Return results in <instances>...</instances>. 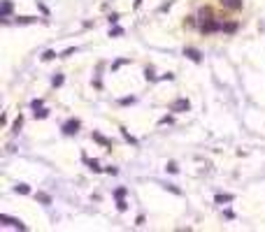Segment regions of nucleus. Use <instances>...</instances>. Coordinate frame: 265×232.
Returning a JSON list of instances; mask_svg holds the SVG:
<instances>
[{
	"instance_id": "1",
	"label": "nucleus",
	"mask_w": 265,
	"mask_h": 232,
	"mask_svg": "<svg viewBox=\"0 0 265 232\" xmlns=\"http://www.w3.org/2000/svg\"><path fill=\"white\" fill-rule=\"evenodd\" d=\"M198 26H200V30H203V33L224 30V23L214 16V12H212L210 7H203V9H200V14H198Z\"/></svg>"
},
{
	"instance_id": "2",
	"label": "nucleus",
	"mask_w": 265,
	"mask_h": 232,
	"mask_svg": "<svg viewBox=\"0 0 265 232\" xmlns=\"http://www.w3.org/2000/svg\"><path fill=\"white\" fill-rule=\"evenodd\" d=\"M77 130H79V121H77V119H70L68 123L63 126V133H65V135H75Z\"/></svg>"
},
{
	"instance_id": "3",
	"label": "nucleus",
	"mask_w": 265,
	"mask_h": 232,
	"mask_svg": "<svg viewBox=\"0 0 265 232\" xmlns=\"http://www.w3.org/2000/svg\"><path fill=\"white\" fill-rule=\"evenodd\" d=\"M0 221H2V223H7V226H12V228H19V230H26V226H23L21 221H16V219H9V216H0Z\"/></svg>"
},
{
	"instance_id": "4",
	"label": "nucleus",
	"mask_w": 265,
	"mask_h": 232,
	"mask_svg": "<svg viewBox=\"0 0 265 232\" xmlns=\"http://www.w3.org/2000/svg\"><path fill=\"white\" fill-rule=\"evenodd\" d=\"M221 5L226 7V9H242V0H221Z\"/></svg>"
},
{
	"instance_id": "5",
	"label": "nucleus",
	"mask_w": 265,
	"mask_h": 232,
	"mask_svg": "<svg viewBox=\"0 0 265 232\" xmlns=\"http://www.w3.org/2000/svg\"><path fill=\"white\" fill-rule=\"evenodd\" d=\"M189 109V100H177L172 102V112H186Z\"/></svg>"
},
{
	"instance_id": "6",
	"label": "nucleus",
	"mask_w": 265,
	"mask_h": 232,
	"mask_svg": "<svg viewBox=\"0 0 265 232\" xmlns=\"http://www.w3.org/2000/svg\"><path fill=\"white\" fill-rule=\"evenodd\" d=\"M186 56H189L191 60H196V63H200V53H198L196 49H186Z\"/></svg>"
},
{
	"instance_id": "7",
	"label": "nucleus",
	"mask_w": 265,
	"mask_h": 232,
	"mask_svg": "<svg viewBox=\"0 0 265 232\" xmlns=\"http://www.w3.org/2000/svg\"><path fill=\"white\" fill-rule=\"evenodd\" d=\"M12 12V2L9 0H5V5H2V19H7V14Z\"/></svg>"
},
{
	"instance_id": "8",
	"label": "nucleus",
	"mask_w": 265,
	"mask_h": 232,
	"mask_svg": "<svg viewBox=\"0 0 265 232\" xmlns=\"http://www.w3.org/2000/svg\"><path fill=\"white\" fill-rule=\"evenodd\" d=\"M224 30L226 33H235V30H238V23H224Z\"/></svg>"
},
{
	"instance_id": "9",
	"label": "nucleus",
	"mask_w": 265,
	"mask_h": 232,
	"mask_svg": "<svg viewBox=\"0 0 265 232\" xmlns=\"http://www.w3.org/2000/svg\"><path fill=\"white\" fill-rule=\"evenodd\" d=\"M37 200H42L44 205H49V202H51V198H49V195H44V193H40V195H37Z\"/></svg>"
},
{
	"instance_id": "10",
	"label": "nucleus",
	"mask_w": 265,
	"mask_h": 232,
	"mask_svg": "<svg viewBox=\"0 0 265 232\" xmlns=\"http://www.w3.org/2000/svg\"><path fill=\"white\" fill-rule=\"evenodd\" d=\"M228 200H233L231 195H217V202H228Z\"/></svg>"
},
{
	"instance_id": "11",
	"label": "nucleus",
	"mask_w": 265,
	"mask_h": 232,
	"mask_svg": "<svg viewBox=\"0 0 265 232\" xmlns=\"http://www.w3.org/2000/svg\"><path fill=\"white\" fill-rule=\"evenodd\" d=\"M93 139H95V142H100V144H105V146H107V139H105V137H100V135H93Z\"/></svg>"
},
{
	"instance_id": "12",
	"label": "nucleus",
	"mask_w": 265,
	"mask_h": 232,
	"mask_svg": "<svg viewBox=\"0 0 265 232\" xmlns=\"http://www.w3.org/2000/svg\"><path fill=\"white\" fill-rule=\"evenodd\" d=\"M16 193H28V186H26V184H21V186H16Z\"/></svg>"
},
{
	"instance_id": "13",
	"label": "nucleus",
	"mask_w": 265,
	"mask_h": 232,
	"mask_svg": "<svg viewBox=\"0 0 265 232\" xmlns=\"http://www.w3.org/2000/svg\"><path fill=\"white\" fill-rule=\"evenodd\" d=\"M42 58H44V60H51V58H54V51H47L44 56H42Z\"/></svg>"
},
{
	"instance_id": "14",
	"label": "nucleus",
	"mask_w": 265,
	"mask_h": 232,
	"mask_svg": "<svg viewBox=\"0 0 265 232\" xmlns=\"http://www.w3.org/2000/svg\"><path fill=\"white\" fill-rule=\"evenodd\" d=\"M19 128H21V116H19V119H16V121H14V133H16Z\"/></svg>"
}]
</instances>
